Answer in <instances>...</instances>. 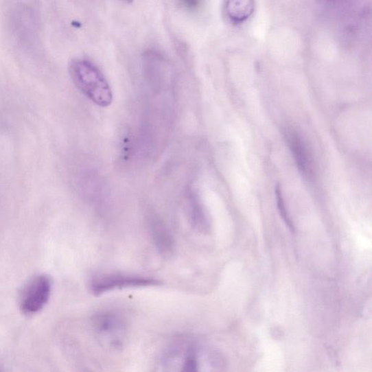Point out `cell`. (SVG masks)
Wrapping results in <instances>:
<instances>
[{"instance_id": "30bf717a", "label": "cell", "mask_w": 372, "mask_h": 372, "mask_svg": "<svg viewBox=\"0 0 372 372\" xmlns=\"http://www.w3.org/2000/svg\"><path fill=\"white\" fill-rule=\"evenodd\" d=\"M126 1H128V2H132V0H126Z\"/></svg>"}, {"instance_id": "6da1fadb", "label": "cell", "mask_w": 372, "mask_h": 372, "mask_svg": "<svg viewBox=\"0 0 372 372\" xmlns=\"http://www.w3.org/2000/svg\"><path fill=\"white\" fill-rule=\"evenodd\" d=\"M70 77L77 89L95 104L108 107L113 102V93L104 75L91 61L78 58L69 65Z\"/></svg>"}, {"instance_id": "277c9868", "label": "cell", "mask_w": 372, "mask_h": 372, "mask_svg": "<svg viewBox=\"0 0 372 372\" xmlns=\"http://www.w3.org/2000/svg\"><path fill=\"white\" fill-rule=\"evenodd\" d=\"M93 322L96 331L109 338L111 344L119 345L121 343L120 338L126 330V322L121 316L115 312H102L96 314Z\"/></svg>"}, {"instance_id": "52a82bcc", "label": "cell", "mask_w": 372, "mask_h": 372, "mask_svg": "<svg viewBox=\"0 0 372 372\" xmlns=\"http://www.w3.org/2000/svg\"><path fill=\"white\" fill-rule=\"evenodd\" d=\"M152 239L159 253L170 256L174 251V241L162 222L154 220L151 226Z\"/></svg>"}, {"instance_id": "9c48e42d", "label": "cell", "mask_w": 372, "mask_h": 372, "mask_svg": "<svg viewBox=\"0 0 372 372\" xmlns=\"http://www.w3.org/2000/svg\"><path fill=\"white\" fill-rule=\"evenodd\" d=\"M180 4L186 10L194 11L200 7L202 0H178Z\"/></svg>"}, {"instance_id": "ba28073f", "label": "cell", "mask_w": 372, "mask_h": 372, "mask_svg": "<svg viewBox=\"0 0 372 372\" xmlns=\"http://www.w3.org/2000/svg\"><path fill=\"white\" fill-rule=\"evenodd\" d=\"M276 195H277V206L279 211V213L281 214V216L282 217L283 220L285 222H286V224L288 226L294 231V227L292 225V223L291 222L288 215L287 213L286 209H285L284 203L283 200V197L281 194V191L280 188V185L278 184L277 185L276 188Z\"/></svg>"}, {"instance_id": "7a4b0ae2", "label": "cell", "mask_w": 372, "mask_h": 372, "mask_svg": "<svg viewBox=\"0 0 372 372\" xmlns=\"http://www.w3.org/2000/svg\"><path fill=\"white\" fill-rule=\"evenodd\" d=\"M161 281L151 277L124 275H107L93 279L91 290L95 295L125 288L159 286Z\"/></svg>"}, {"instance_id": "5b68a950", "label": "cell", "mask_w": 372, "mask_h": 372, "mask_svg": "<svg viewBox=\"0 0 372 372\" xmlns=\"http://www.w3.org/2000/svg\"><path fill=\"white\" fill-rule=\"evenodd\" d=\"M255 10V0H225V15L233 24L244 23L253 16Z\"/></svg>"}, {"instance_id": "8992f818", "label": "cell", "mask_w": 372, "mask_h": 372, "mask_svg": "<svg viewBox=\"0 0 372 372\" xmlns=\"http://www.w3.org/2000/svg\"><path fill=\"white\" fill-rule=\"evenodd\" d=\"M288 143L296 161L297 167L305 176L312 171V160L307 150V146L301 136L291 133L288 136Z\"/></svg>"}, {"instance_id": "3957f363", "label": "cell", "mask_w": 372, "mask_h": 372, "mask_svg": "<svg viewBox=\"0 0 372 372\" xmlns=\"http://www.w3.org/2000/svg\"><path fill=\"white\" fill-rule=\"evenodd\" d=\"M52 290L51 279L45 275L34 277L24 288L20 299V307L25 314L41 311L48 302Z\"/></svg>"}]
</instances>
